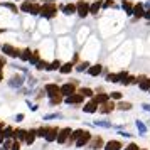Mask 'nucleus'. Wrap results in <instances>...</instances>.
Wrapping results in <instances>:
<instances>
[{"instance_id":"obj_34","label":"nucleus","mask_w":150,"mask_h":150,"mask_svg":"<svg viewBox=\"0 0 150 150\" xmlns=\"http://www.w3.org/2000/svg\"><path fill=\"white\" fill-rule=\"evenodd\" d=\"M62 116H64V115H62L61 111H52V113L44 115V116H42V120H44V122H51V120H61Z\"/></svg>"},{"instance_id":"obj_49","label":"nucleus","mask_w":150,"mask_h":150,"mask_svg":"<svg viewBox=\"0 0 150 150\" xmlns=\"http://www.w3.org/2000/svg\"><path fill=\"white\" fill-rule=\"evenodd\" d=\"M25 84H27L29 88H34L35 84H37V79H35V78H32V76H30V78H29V81H25Z\"/></svg>"},{"instance_id":"obj_1","label":"nucleus","mask_w":150,"mask_h":150,"mask_svg":"<svg viewBox=\"0 0 150 150\" xmlns=\"http://www.w3.org/2000/svg\"><path fill=\"white\" fill-rule=\"evenodd\" d=\"M57 14H59V7H57L56 2H51V0H44V2H42L39 17L46 19V21H52V19L57 17Z\"/></svg>"},{"instance_id":"obj_38","label":"nucleus","mask_w":150,"mask_h":150,"mask_svg":"<svg viewBox=\"0 0 150 150\" xmlns=\"http://www.w3.org/2000/svg\"><path fill=\"white\" fill-rule=\"evenodd\" d=\"M61 103H64V96L62 95H57V96L49 98V106H57V105H61Z\"/></svg>"},{"instance_id":"obj_11","label":"nucleus","mask_w":150,"mask_h":150,"mask_svg":"<svg viewBox=\"0 0 150 150\" xmlns=\"http://www.w3.org/2000/svg\"><path fill=\"white\" fill-rule=\"evenodd\" d=\"M71 132H73V128H69V127L59 128V132H57V138H56V143H57V145H66V142L69 140Z\"/></svg>"},{"instance_id":"obj_41","label":"nucleus","mask_w":150,"mask_h":150,"mask_svg":"<svg viewBox=\"0 0 150 150\" xmlns=\"http://www.w3.org/2000/svg\"><path fill=\"white\" fill-rule=\"evenodd\" d=\"M110 98L113 101H120V100H123V93L122 91H110Z\"/></svg>"},{"instance_id":"obj_18","label":"nucleus","mask_w":150,"mask_h":150,"mask_svg":"<svg viewBox=\"0 0 150 150\" xmlns=\"http://www.w3.org/2000/svg\"><path fill=\"white\" fill-rule=\"evenodd\" d=\"M143 14H145V5H143V2H135V4H133V14H132V17H133L135 21H140V19H143Z\"/></svg>"},{"instance_id":"obj_60","label":"nucleus","mask_w":150,"mask_h":150,"mask_svg":"<svg viewBox=\"0 0 150 150\" xmlns=\"http://www.w3.org/2000/svg\"><path fill=\"white\" fill-rule=\"evenodd\" d=\"M0 47H2V42H0Z\"/></svg>"},{"instance_id":"obj_33","label":"nucleus","mask_w":150,"mask_h":150,"mask_svg":"<svg viewBox=\"0 0 150 150\" xmlns=\"http://www.w3.org/2000/svg\"><path fill=\"white\" fill-rule=\"evenodd\" d=\"M41 59H42L41 51H39V49H32V56H30V59H29V64H30V66H35Z\"/></svg>"},{"instance_id":"obj_23","label":"nucleus","mask_w":150,"mask_h":150,"mask_svg":"<svg viewBox=\"0 0 150 150\" xmlns=\"http://www.w3.org/2000/svg\"><path fill=\"white\" fill-rule=\"evenodd\" d=\"M135 127H137V132H138V135L140 137H145L147 133H149V125L143 123L142 120H138V118L135 120Z\"/></svg>"},{"instance_id":"obj_20","label":"nucleus","mask_w":150,"mask_h":150,"mask_svg":"<svg viewBox=\"0 0 150 150\" xmlns=\"http://www.w3.org/2000/svg\"><path fill=\"white\" fill-rule=\"evenodd\" d=\"M101 10H103V0H93V2H89V15L96 17Z\"/></svg>"},{"instance_id":"obj_35","label":"nucleus","mask_w":150,"mask_h":150,"mask_svg":"<svg viewBox=\"0 0 150 150\" xmlns=\"http://www.w3.org/2000/svg\"><path fill=\"white\" fill-rule=\"evenodd\" d=\"M0 135L4 137V138H14V128L10 125H5L4 128L0 130Z\"/></svg>"},{"instance_id":"obj_13","label":"nucleus","mask_w":150,"mask_h":150,"mask_svg":"<svg viewBox=\"0 0 150 150\" xmlns=\"http://www.w3.org/2000/svg\"><path fill=\"white\" fill-rule=\"evenodd\" d=\"M91 137H93V133H91L89 130H84V132H83V135L74 142V147H76V149H83V147H88V143H89V140H91Z\"/></svg>"},{"instance_id":"obj_45","label":"nucleus","mask_w":150,"mask_h":150,"mask_svg":"<svg viewBox=\"0 0 150 150\" xmlns=\"http://www.w3.org/2000/svg\"><path fill=\"white\" fill-rule=\"evenodd\" d=\"M47 64H49L47 61H44V59H41V61H39V62H37V64L34 66V68L37 69V71H46V68H47Z\"/></svg>"},{"instance_id":"obj_52","label":"nucleus","mask_w":150,"mask_h":150,"mask_svg":"<svg viewBox=\"0 0 150 150\" xmlns=\"http://www.w3.org/2000/svg\"><path fill=\"white\" fill-rule=\"evenodd\" d=\"M24 120H25V115H24V113H17V115H15V122L17 123H22Z\"/></svg>"},{"instance_id":"obj_31","label":"nucleus","mask_w":150,"mask_h":150,"mask_svg":"<svg viewBox=\"0 0 150 150\" xmlns=\"http://www.w3.org/2000/svg\"><path fill=\"white\" fill-rule=\"evenodd\" d=\"M89 66H91V62L89 61H79L78 64H74V71L76 73H86Z\"/></svg>"},{"instance_id":"obj_6","label":"nucleus","mask_w":150,"mask_h":150,"mask_svg":"<svg viewBox=\"0 0 150 150\" xmlns=\"http://www.w3.org/2000/svg\"><path fill=\"white\" fill-rule=\"evenodd\" d=\"M0 51L5 57H12V59H19V54H21V49L12 46V44H2Z\"/></svg>"},{"instance_id":"obj_17","label":"nucleus","mask_w":150,"mask_h":150,"mask_svg":"<svg viewBox=\"0 0 150 150\" xmlns=\"http://www.w3.org/2000/svg\"><path fill=\"white\" fill-rule=\"evenodd\" d=\"M123 142L122 140H118V138H111L108 142H105V147L103 150H123Z\"/></svg>"},{"instance_id":"obj_30","label":"nucleus","mask_w":150,"mask_h":150,"mask_svg":"<svg viewBox=\"0 0 150 150\" xmlns=\"http://www.w3.org/2000/svg\"><path fill=\"white\" fill-rule=\"evenodd\" d=\"M62 61L61 59H54V61H51L47 64V68H46V71L47 73H54V71H59V68H61Z\"/></svg>"},{"instance_id":"obj_7","label":"nucleus","mask_w":150,"mask_h":150,"mask_svg":"<svg viewBox=\"0 0 150 150\" xmlns=\"http://www.w3.org/2000/svg\"><path fill=\"white\" fill-rule=\"evenodd\" d=\"M59 12L66 17H71V15H76V2L71 0V2H64V4H59Z\"/></svg>"},{"instance_id":"obj_44","label":"nucleus","mask_w":150,"mask_h":150,"mask_svg":"<svg viewBox=\"0 0 150 150\" xmlns=\"http://www.w3.org/2000/svg\"><path fill=\"white\" fill-rule=\"evenodd\" d=\"M12 142H14V138H5V140L2 142V149H0V150H10Z\"/></svg>"},{"instance_id":"obj_59","label":"nucleus","mask_w":150,"mask_h":150,"mask_svg":"<svg viewBox=\"0 0 150 150\" xmlns=\"http://www.w3.org/2000/svg\"><path fill=\"white\" fill-rule=\"evenodd\" d=\"M51 2H57V0H51Z\"/></svg>"},{"instance_id":"obj_22","label":"nucleus","mask_w":150,"mask_h":150,"mask_svg":"<svg viewBox=\"0 0 150 150\" xmlns=\"http://www.w3.org/2000/svg\"><path fill=\"white\" fill-rule=\"evenodd\" d=\"M73 71H74V62H73V61L62 62V64H61V68H59V73H61L62 76H68V74H71Z\"/></svg>"},{"instance_id":"obj_46","label":"nucleus","mask_w":150,"mask_h":150,"mask_svg":"<svg viewBox=\"0 0 150 150\" xmlns=\"http://www.w3.org/2000/svg\"><path fill=\"white\" fill-rule=\"evenodd\" d=\"M7 66V57L4 54H0V74H4V68Z\"/></svg>"},{"instance_id":"obj_29","label":"nucleus","mask_w":150,"mask_h":150,"mask_svg":"<svg viewBox=\"0 0 150 150\" xmlns=\"http://www.w3.org/2000/svg\"><path fill=\"white\" fill-rule=\"evenodd\" d=\"M103 74H105V79L108 83H111V84H120V81H118V73H106L103 69Z\"/></svg>"},{"instance_id":"obj_42","label":"nucleus","mask_w":150,"mask_h":150,"mask_svg":"<svg viewBox=\"0 0 150 150\" xmlns=\"http://www.w3.org/2000/svg\"><path fill=\"white\" fill-rule=\"evenodd\" d=\"M140 149H142V147H140L137 142H133V140H132V142H128L125 147H123V150H140Z\"/></svg>"},{"instance_id":"obj_25","label":"nucleus","mask_w":150,"mask_h":150,"mask_svg":"<svg viewBox=\"0 0 150 150\" xmlns=\"http://www.w3.org/2000/svg\"><path fill=\"white\" fill-rule=\"evenodd\" d=\"M93 100H95L98 105H101V103L108 101V100H111V98H110V93H106V91H101V93H95Z\"/></svg>"},{"instance_id":"obj_43","label":"nucleus","mask_w":150,"mask_h":150,"mask_svg":"<svg viewBox=\"0 0 150 150\" xmlns=\"http://www.w3.org/2000/svg\"><path fill=\"white\" fill-rule=\"evenodd\" d=\"M46 128H47V125H42V127H37V128H35V135H37V138H44V135H46Z\"/></svg>"},{"instance_id":"obj_54","label":"nucleus","mask_w":150,"mask_h":150,"mask_svg":"<svg viewBox=\"0 0 150 150\" xmlns=\"http://www.w3.org/2000/svg\"><path fill=\"white\" fill-rule=\"evenodd\" d=\"M142 110L147 111V113H150V103H142Z\"/></svg>"},{"instance_id":"obj_14","label":"nucleus","mask_w":150,"mask_h":150,"mask_svg":"<svg viewBox=\"0 0 150 150\" xmlns=\"http://www.w3.org/2000/svg\"><path fill=\"white\" fill-rule=\"evenodd\" d=\"M44 89H46L47 98H52V96L61 95V86H59L57 83H46V84H44Z\"/></svg>"},{"instance_id":"obj_10","label":"nucleus","mask_w":150,"mask_h":150,"mask_svg":"<svg viewBox=\"0 0 150 150\" xmlns=\"http://www.w3.org/2000/svg\"><path fill=\"white\" fill-rule=\"evenodd\" d=\"M103 147H105V138H103L101 135H93L86 149H89V150H103Z\"/></svg>"},{"instance_id":"obj_50","label":"nucleus","mask_w":150,"mask_h":150,"mask_svg":"<svg viewBox=\"0 0 150 150\" xmlns=\"http://www.w3.org/2000/svg\"><path fill=\"white\" fill-rule=\"evenodd\" d=\"M127 76H128V71H120V73H118V81H120V84H122V81Z\"/></svg>"},{"instance_id":"obj_58","label":"nucleus","mask_w":150,"mask_h":150,"mask_svg":"<svg viewBox=\"0 0 150 150\" xmlns=\"http://www.w3.org/2000/svg\"><path fill=\"white\" fill-rule=\"evenodd\" d=\"M14 2H22V0H14Z\"/></svg>"},{"instance_id":"obj_26","label":"nucleus","mask_w":150,"mask_h":150,"mask_svg":"<svg viewBox=\"0 0 150 150\" xmlns=\"http://www.w3.org/2000/svg\"><path fill=\"white\" fill-rule=\"evenodd\" d=\"M132 108H133V103L125 101V100H120V101H116V110H118V111H130Z\"/></svg>"},{"instance_id":"obj_5","label":"nucleus","mask_w":150,"mask_h":150,"mask_svg":"<svg viewBox=\"0 0 150 150\" xmlns=\"http://www.w3.org/2000/svg\"><path fill=\"white\" fill-rule=\"evenodd\" d=\"M76 15L79 19H86L89 15V2L88 0H76Z\"/></svg>"},{"instance_id":"obj_4","label":"nucleus","mask_w":150,"mask_h":150,"mask_svg":"<svg viewBox=\"0 0 150 150\" xmlns=\"http://www.w3.org/2000/svg\"><path fill=\"white\" fill-rule=\"evenodd\" d=\"M84 101H86V98H84L79 91H76V93H73V95H69V96H64V103H66L68 106H79V105H83Z\"/></svg>"},{"instance_id":"obj_55","label":"nucleus","mask_w":150,"mask_h":150,"mask_svg":"<svg viewBox=\"0 0 150 150\" xmlns=\"http://www.w3.org/2000/svg\"><path fill=\"white\" fill-rule=\"evenodd\" d=\"M71 61L74 62V64H78V62H79V52H74V56H73V59H71Z\"/></svg>"},{"instance_id":"obj_53","label":"nucleus","mask_w":150,"mask_h":150,"mask_svg":"<svg viewBox=\"0 0 150 150\" xmlns=\"http://www.w3.org/2000/svg\"><path fill=\"white\" fill-rule=\"evenodd\" d=\"M143 19L150 22V7H147V8H145V14H143Z\"/></svg>"},{"instance_id":"obj_57","label":"nucleus","mask_w":150,"mask_h":150,"mask_svg":"<svg viewBox=\"0 0 150 150\" xmlns=\"http://www.w3.org/2000/svg\"><path fill=\"white\" fill-rule=\"evenodd\" d=\"M140 150H149V149H145V147H142V149H140Z\"/></svg>"},{"instance_id":"obj_3","label":"nucleus","mask_w":150,"mask_h":150,"mask_svg":"<svg viewBox=\"0 0 150 150\" xmlns=\"http://www.w3.org/2000/svg\"><path fill=\"white\" fill-rule=\"evenodd\" d=\"M25 76H27V74H24V73L10 76V78L7 79L8 88H12V89H21L22 86H25V81H27V78H25Z\"/></svg>"},{"instance_id":"obj_24","label":"nucleus","mask_w":150,"mask_h":150,"mask_svg":"<svg viewBox=\"0 0 150 150\" xmlns=\"http://www.w3.org/2000/svg\"><path fill=\"white\" fill-rule=\"evenodd\" d=\"M0 7H4V8H7V10H10V12H12V14H19V12H21V8H19V5H17V4H15L14 0H12V2H0Z\"/></svg>"},{"instance_id":"obj_36","label":"nucleus","mask_w":150,"mask_h":150,"mask_svg":"<svg viewBox=\"0 0 150 150\" xmlns=\"http://www.w3.org/2000/svg\"><path fill=\"white\" fill-rule=\"evenodd\" d=\"M25 133H27V130H25V128H14V138H15V140H21L22 143H24Z\"/></svg>"},{"instance_id":"obj_56","label":"nucleus","mask_w":150,"mask_h":150,"mask_svg":"<svg viewBox=\"0 0 150 150\" xmlns=\"http://www.w3.org/2000/svg\"><path fill=\"white\" fill-rule=\"evenodd\" d=\"M5 30H7V29H4V27H0V34H2V32H5Z\"/></svg>"},{"instance_id":"obj_27","label":"nucleus","mask_w":150,"mask_h":150,"mask_svg":"<svg viewBox=\"0 0 150 150\" xmlns=\"http://www.w3.org/2000/svg\"><path fill=\"white\" fill-rule=\"evenodd\" d=\"M35 138H37V135H35V128H30V130H27V133H25L24 143H25V145H32V143L35 142Z\"/></svg>"},{"instance_id":"obj_40","label":"nucleus","mask_w":150,"mask_h":150,"mask_svg":"<svg viewBox=\"0 0 150 150\" xmlns=\"http://www.w3.org/2000/svg\"><path fill=\"white\" fill-rule=\"evenodd\" d=\"M122 84H123V86H132V84H137V76L128 74V76H127V78L122 81Z\"/></svg>"},{"instance_id":"obj_48","label":"nucleus","mask_w":150,"mask_h":150,"mask_svg":"<svg viewBox=\"0 0 150 150\" xmlns=\"http://www.w3.org/2000/svg\"><path fill=\"white\" fill-rule=\"evenodd\" d=\"M22 149V142L21 140H15L14 138V142H12V147H10V150H21Z\"/></svg>"},{"instance_id":"obj_21","label":"nucleus","mask_w":150,"mask_h":150,"mask_svg":"<svg viewBox=\"0 0 150 150\" xmlns=\"http://www.w3.org/2000/svg\"><path fill=\"white\" fill-rule=\"evenodd\" d=\"M133 4H135L133 0H120V8L125 12V15L132 17V14H133Z\"/></svg>"},{"instance_id":"obj_9","label":"nucleus","mask_w":150,"mask_h":150,"mask_svg":"<svg viewBox=\"0 0 150 150\" xmlns=\"http://www.w3.org/2000/svg\"><path fill=\"white\" fill-rule=\"evenodd\" d=\"M78 91V81H68V83H62L61 84V95L62 96H69Z\"/></svg>"},{"instance_id":"obj_39","label":"nucleus","mask_w":150,"mask_h":150,"mask_svg":"<svg viewBox=\"0 0 150 150\" xmlns=\"http://www.w3.org/2000/svg\"><path fill=\"white\" fill-rule=\"evenodd\" d=\"M108 8H120V5L116 4V0H103V10Z\"/></svg>"},{"instance_id":"obj_51","label":"nucleus","mask_w":150,"mask_h":150,"mask_svg":"<svg viewBox=\"0 0 150 150\" xmlns=\"http://www.w3.org/2000/svg\"><path fill=\"white\" fill-rule=\"evenodd\" d=\"M27 105H29V110H30V111H37V110H39V105H37V103H30L27 100Z\"/></svg>"},{"instance_id":"obj_19","label":"nucleus","mask_w":150,"mask_h":150,"mask_svg":"<svg viewBox=\"0 0 150 150\" xmlns=\"http://www.w3.org/2000/svg\"><path fill=\"white\" fill-rule=\"evenodd\" d=\"M103 69H105V66H103V64H100V62H96V64H91V66L88 68L86 74L91 76V78H98V76L103 74Z\"/></svg>"},{"instance_id":"obj_37","label":"nucleus","mask_w":150,"mask_h":150,"mask_svg":"<svg viewBox=\"0 0 150 150\" xmlns=\"http://www.w3.org/2000/svg\"><path fill=\"white\" fill-rule=\"evenodd\" d=\"M93 125H95V127H101V128H108V130L113 128V123L108 122V120H95Z\"/></svg>"},{"instance_id":"obj_47","label":"nucleus","mask_w":150,"mask_h":150,"mask_svg":"<svg viewBox=\"0 0 150 150\" xmlns=\"http://www.w3.org/2000/svg\"><path fill=\"white\" fill-rule=\"evenodd\" d=\"M116 133H118V137H123V138H132V133H128L127 130H116Z\"/></svg>"},{"instance_id":"obj_16","label":"nucleus","mask_w":150,"mask_h":150,"mask_svg":"<svg viewBox=\"0 0 150 150\" xmlns=\"http://www.w3.org/2000/svg\"><path fill=\"white\" fill-rule=\"evenodd\" d=\"M57 132H59V127H47V128H46V135H44L46 143L56 142V138H57Z\"/></svg>"},{"instance_id":"obj_61","label":"nucleus","mask_w":150,"mask_h":150,"mask_svg":"<svg viewBox=\"0 0 150 150\" xmlns=\"http://www.w3.org/2000/svg\"><path fill=\"white\" fill-rule=\"evenodd\" d=\"M149 93H150V89H149Z\"/></svg>"},{"instance_id":"obj_2","label":"nucleus","mask_w":150,"mask_h":150,"mask_svg":"<svg viewBox=\"0 0 150 150\" xmlns=\"http://www.w3.org/2000/svg\"><path fill=\"white\" fill-rule=\"evenodd\" d=\"M41 5H42V4H39L37 0H35V2H30V0H22L21 5H19V8H21V12H24V14L32 15V17H37V15L41 14Z\"/></svg>"},{"instance_id":"obj_28","label":"nucleus","mask_w":150,"mask_h":150,"mask_svg":"<svg viewBox=\"0 0 150 150\" xmlns=\"http://www.w3.org/2000/svg\"><path fill=\"white\" fill-rule=\"evenodd\" d=\"M30 56H32V49H30V47H24V49H21V54H19V59H21L22 62H29V59H30Z\"/></svg>"},{"instance_id":"obj_15","label":"nucleus","mask_w":150,"mask_h":150,"mask_svg":"<svg viewBox=\"0 0 150 150\" xmlns=\"http://www.w3.org/2000/svg\"><path fill=\"white\" fill-rule=\"evenodd\" d=\"M137 86H138V89L140 91H145V93H149L150 89V76H137Z\"/></svg>"},{"instance_id":"obj_12","label":"nucleus","mask_w":150,"mask_h":150,"mask_svg":"<svg viewBox=\"0 0 150 150\" xmlns=\"http://www.w3.org/2000/svg\"><path fill=\"white\" fill-rule=\"evenodd\" d=\"M116 110V101L113 100H108V101H105L100 105V108H98V113H101V115H110V113H113Z\"/></svg>"},{"instance_id":"obj_32","label":"nucleus","mask_w":150,"mask_h":150,"mask_svg":"<svg viewBox=\"0 0 150 150\" xmlns=\"http://www.w3.org/2000/svg\"><path fill=\"white\" fill-rule=\"evenodd\" d=\"M78 91H79V93H81V95L84 96L86 100H89V98H93V96H95V89L89 88V86H81Z\"/></svg>"},{"instance_id":"obj_8","label":"nucleus","mask_w":150,"mask_h":150,"mask_svg":"<svg viewBox=\"0 0 150 150\" xmlns=\"http://www.w3.org/2000/svg\"><path fill=\"white\" fill-rule=\"evenodd\" d=\"M98 108H100V105L93 100V98H89L88 101H84L83 103V113H86V115H95V113H98Z\"/></svg>"}]
</instances>
